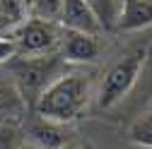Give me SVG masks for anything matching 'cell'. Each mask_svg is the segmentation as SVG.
<instances>
[{
  "instance_id": "1",
  "label": "cell",
  "mask_w": 152,
  "mask_h": 149,
  "mask_svg": "<svg viewBox=\"0 0 152 149\" xmlns=\"http://www.w3.org/2000/svg\"><path fill=\"white\" fill-rule=\"evenodd\" d=\"M92 99V82L82 72H63L56 77L36 99L34 108L39 118L56 123H70L80 118Z\"/></svg>"
},
{
  "instance_id": "2",
  "label": "cell",
  "mask_w": 152,
  "mask_h": 149,
  "mask_svg": "<svg viewBox=\"0 0 152 149\" xmlns=\"http://www.w3.org/2000/svg\"><path fill=\"white\" fill-rule=\"evenodd\" d=\"M12 63V74H15V84L20 89L22 99H31L36 103L39 94L56 80L61 77V70L65 60L56 53H44V55H15L10 60Z\"/></svg>"
},
{
  "instance_id": "3",
  "label": "cell",
  "mask_w": 152,
  "mask_h": 149,
  "mask_svg": "<svg viewBox=\"0 0 152 149\" xmlns=\"http://www.w3.org/2000/svg\"><path fill=\"white\" fill-rule=\"evenodd\" d=\"M145 65V48H135L113 63L104 80L99 84V91H97V106L99 108H113L116 103H121L128 91L133 89V84L138 82L140 77V70Z\"/></svg>"
},
{
  "instance_id": "4",
  "label": "cell",
  "mask_w": 152,
  "mask_h": 149,
  "mask_svg": "<svg viewBox=\"0 0 152 149\" xmlns=\"http://www.w3.org/2000/svg\"><path fill=\"white\" fill-rule=\"evenodd\" d=\"M10 39L17 46V55H44V53H53L58 48L61 27H58V22L24 17L10 31Z\"/></svg>"
},
{
  "instance_id": "5",
  "label": "cell",
  "mask_w": 152,
  "mask_h": 149,
  "mask_svg": "<svg viewBox=\"0 0 152 149\" xmlns=\"http://www.w3.org/2000/svg\"><path fill=\"white\" fill-rule=\"evenodd\" d=\"M61 58L70 65H85V63H94L102 53V43L99 36L94 34H82V31H70V29H61Z\"/></svg>"
},
{
  "instance_id": "6",
  "label": "cell",
  "mask_w": 152,
  "mask_h": 149,
  "mask_svg": "<svg viewBox=\"0 0 152 149\" xmlns=\"http://www.w3.org/2000/svg\"><path fill=\"white\" fill-rule=\"evenodd\" d=\"M56 22L61 29H70V31H82V34H94V36L104 34L99 17L94 14V10L85 0H63Z\"/></svg>"
},
{
  "instance_id": "7",
  "label": "cell",
  "mask_w": 152,
  "mask_h": 149,
  "mask_svg": "<svg viewBox=\"0 0 152 149\" xmlns=\"http://www.w3.org/2000/svg\"><path fill=\"white\" fill-rule=\"evenodd\" d=\"M147 27H152V0H121L118 20L113 29L142 31Z\"/></svg>"
},
{
  "instance_id": "8",
  "label": "cell",
  "mask_w": 152,
  "mask_h": 149,
  "mask_svg": "<svg viewBox=\"0 0 152 149\" xmlns=\"http://www.w3.org/2000/svg\"><path fill=\"white\" fill-rule=\"evenodd\" d=\"M70 140V132L65 123H56L48 118H39L36 123L29 125V142L36 144L39 149H61Z\"/></svg>"
},
{
  "instance_id": "9",
  "label": "cell",
  "mask_w": 152,
  "mask_h": 149,
  "mask_svg": "<svg viewBox=\"0 0 152 149\" xmlns=\"http://www.w3.org/2000/svg\"><path fill=\"white\" fill-rule=\"evenodd\" d=\"M85 3L94 10V14L99 17L104 31H109V29L116 27L118 10H121V0H85Z\"/></svg>"
},
{
  "instance_id": "10",
  "label": "cell",
  "mask_w": 152,
  "mask_h": 149,
  "mask_svg": "<svg viewBox=\"0 0 152 149\" xmlns=\"http://www.w3.org/2000/svg\"><path fill=\"white\" fill-rule=\"evenodd\" d=\"M63 0H27V17H36V20H48L56 22L58 20Z\"/></svg>"
},
{
  "instance_id": "11",
  "label": "cell",
  "mask_w": 152,
  "mask_h": 149,
  "mask_svg": "<svg viewBox=\"0 0 152 149\" xmlns=\"http://www.w3.org/2000/svg\"><path fill=\"white\" fill-rule=\"evenodd\" d=\"M22 94L15 82H0V116L5 113H20L22 111Z\"/></svg>"
},
{
  "instance_id": "12",
  "label": "cell",
  "mask_w": 152,
  "mask_h": 149,
  "mask_svg": "<svg viewBox=\"0 0 152 149\" xmlns=\"http://www.w3.org/2000/svg\"><path fill=\"white\" fill-rule=\"evenodd\" d=\"M130 140L138 147H147L152 149V111L142 113L135 123L130 125Z\"/></svg>"
},
{
  "instance_id": "13",
  "label": "cell",
  "mask_w": 152,
  "mask_h": 149,
  "mask_svg": "<svg viewBox=\"0 0 152 149\" xmlns=\"http://www.w3.org/2000/svg\"><path fill=\"white\" fill-rule=\"evenodd\" d=\"M20 144V130L10 123H0V149H17Z\"/></svg>"
},
{
  "instance_id": "14",
  "label": "cell",
  "mask_w": 152,
  "mask_h": 149,
  "mask_svg": "<svg viewBox=\"0 0 152 149\" xmlns=\"http://www.w3.org/2000/svg\"><path fill=\"white\" fill-rule=\"evenodd\" d=\"M15 55H17V46H15V41L10 39V34H7V36H0V65H3V63H10Z\"/></svg>"
},
{
  "instance_id": "15",
  "label": "cell",
  "mask_w": 152,
  "mask_h": 149,
  "mask_svg": "<svg viewBox=\"0 0 152 149\" xmlns=\"http://www.w3.org/2000/svg\"><path fill=\"white\" fill-rule=\"evenodd\" d=\"M17 149H39V147H36V144H31V142H22Z\"/></svg>"
},
{
  "instance_id": "16",
  "label": "cell",
  "mask_w": 152,
  "mask_h": 149,
  "mask_svg": "<svg viewBox=\"0 0 152 149\" xmlns=\"http://www.w3.org/2000/svg\"><path fill=\"white\" fill-rule=\"evenodd\" d=\"M61 149H82V147H77V144H65V147H61Z\"/></svg>"
},
{
  "instance_id": "17",
  "label": "cell",
  "mask_w": 152,
  "mask_h": 149,
  "mask_svg": "<svg viewBox=\"0 0 152 149\" xmlns=\"http://www.w3.org/2000/svg\"><path fill=\"white\" fill-rule=\"evenodd\" d=\"M24 5H27V0H24ZM24 10H27V7H24Z\"/></svg>"
},
{
  "instance_id": "18",
  "label": "cell",
  "mask_w": 152,
  "mask_h": 149,
  "mask_svg": "<svg viewBox=\"0 0 152 149\" xmlns=\"http://www.w3.org/2000/svg\"><path fill=\"white\" fill-rule=\"evenodd\" d=\"M0 12H3V10H0Z\"/></svg>"
}]
</instances>
